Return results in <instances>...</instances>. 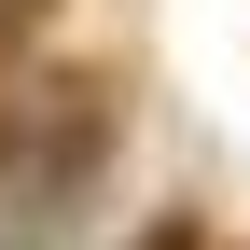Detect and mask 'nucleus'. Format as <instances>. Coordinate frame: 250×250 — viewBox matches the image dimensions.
<instances>
[{"mask_svg":"<svg viewBox=\"0 0 250 250\" xmlns=\"http://www.w3.org/2000/svg\"><path fill=\"white\" fill-rule=\"evenodd\" d=\"M42 14H56V0H0V42H14V28H42Z\"/></svg>","mask_w":250,"mask_h":250,"instance_id":"20e7f679","label":"nucleus"},{"mask_svg":"<svg viewBox=\"0 0 250 250\" xmlns=\"http://www.w3.org/2000/svg\"><path fill=\"white\" fill-rule=\"evenodd\" d=\"M28 139H42V98H14V83H0V181L28 167Z\"/></svg>","mask_w":250,"mask_h":250,"instance_id":"f03ea898","label":"nucleus"},{"mask_svg":"<svg viewBox=\"0 0 250 250\" xmlns=\"http://www.w3.org/2000/svg\"><path fill=\"white\" fill-rule=\"evenodd\" d=\"M125 250H208V223H195V208H153V223L125 236Z\"/></svg>","mask_w":250,"mask_h":250,"instance_id":"7ed1b4c3","label":"nucleus"},{"mask_svg":"<svg viewBox=\"0 0 250 250\" xmlns=\"http://www.w3.org/2000/svg\"><path fill=\"white\" fill-rule=\"evenodd\" d=\"M111 83H56L42 98V139H28V167H14V208H0V250H56L98 208V167H111Z\"/></svg>","mask_w":250,"mask_h":250,"instance_id":"f257e3e1","label":"nucleus"}]
</instances>
